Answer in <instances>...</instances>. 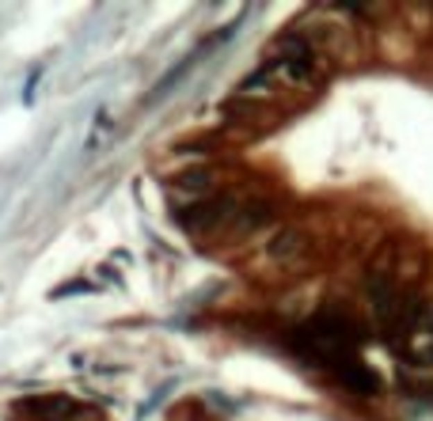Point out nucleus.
Here are the masks:
<instances>
[{
    "mask_svg": "<svg viewBox=\"0 0 433 421\" xmlns=\"http://www.w3.org/2000/svg\"><path fill=\"white\" fill-rule=\"evenodd\" d=\"M19 410H31V414H38V421H58V418H65L72 414V402L65 399V395H42V399H31V402H23Z\"/></svg>",
    "mask_w": 433,
    "mask_h": 421,
    "instance_id": "nucleus-1",
    "label": "nucleus"
},
{
    "mask_svg": "<svg viewBox=\"0 0 433 421\" xmlns=\"http://www.w3.org/2000/svg\"><path fill=\"white\" fill-rule=\"evenodd\" d=\"M175 186H179V190H187V194H194V201H202L205 194L216 186V175L213 171H182L179 179H175ZM210 198H213V194H210Z\"/></svg>",
    "mask_w": 433,
    "mask_h": 421,
    "instance_id": "nucleus-2",
    "label": "nucleus"
},
{
    "mask_svg": "<svg viewBox=\"0 0 433 421\" xmlns=\"http://www.w3.org/2000/svg\"><path fill=\"white\" fill-rule=\"evenodd\" d=\"M304 250V232H282V236H274V243H270V255L274 258H296Z\"/></svg>",
    "mask_w": 433,
    "mask_h": 421,
    "instance_id": "nucleus-3",
    "label": "nucleus"
},
{
    "mask_svg": "<svg viewBox=\"0 0 433 421\" xmlns=\"http://www.w3.org/2000/svg\"><path fill=\"white\" fill-rule=\"evenodd\" d=\"M87 289H92V285H87V281H69V285H61V289H53V300H61V296H72V293H87Z\"/></svg>",
    "mask_w": 433,
    "mask_h": 421,
    "instance_id": "nucleus-4",
    "label": "nucleus"
},
{
    "mask_svg": "<svg viewBox=\"0 0 433 421\" xmlns=\"http://www.w3.org/2000/svg\"><path fill=\"white\" fill-rule=\"evenodd\" d=\"M38 76H42V72H38V69H35V72H31V84H27V87H23V99H27V103H31V99H35V84H38Z\"/></svg>",
    "mask_w": 433,
    "mask_h": 421,
    "instance_id": "nucleus-5",
    "label": "nucleus"
}]
</instances>
